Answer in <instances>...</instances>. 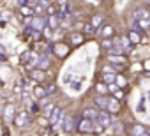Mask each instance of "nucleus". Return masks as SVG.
Instances as JSON below:
<instances>
[{
  "label": "nucleus",
  "instance_id": "1a4fd4ad",
  "mask_svg": "<svg viewBox=\"0 0 150 136\" xmlns=\"http://www.w3.org/2000/svg\"><path fill=\"white\" fill-rule=\"evenodd\" d=\"M48 65H50V58L46 57V55H42L39 60H37V64H35V67H37V69H48Z\"/></svg>",
  "mask_w": 150,
  "mask_h": 136
},
{
  "label": "nucleus",
  "instance_id": "a878e982",
  "mask_svg": "<svg viewBox=\"0 0 150 136\" xmlns=\"http://www.w3.org/2000/svg\"><path fill=\"white\" fill-rule=\"evenodd\" d=\"M110 62H117V64H124V58L118 55H110Z\"/></svg>",
  "mask_w": 150,
  "mask_h": 136
},
{
  "label": "nucleus",
  "instance_id": "dca6fc26",
  "mask_svg": "<svg viewBox=\"0 0 150 136\" xmlns=\"http://www.w3.org/2000/svg\"><path fill=\"white\" fill-rule=\"evenodd\" d=\"M71 42H72L74 46L81 44V42H83V35H81V34H72V35H71Z\"/></svg>",
  "mask_w": 150,
  "mask_h": 136
},
{
  "label": "nucleus",
  "instance_id": "20e7f679",
  "mask_svg": "<svg viewBox=\"0 0 150 136\" xmlns=\"http://www.w3.org/2000/svg\"><path fill=\"white\" fill-rule=\"evenodd\" d=\"M60 115H62V110L60 108H57V106H53V110H51V113H50V125H58V120H60Z\"/></svg>",
  "mask_w": 150,
  "mask_h": 136
},
{
  "label": "nucleus",
  "instance_id": "393cba45",
  "mask_svg": "<svg viewBox=\"0 0 150 136\" xmlns=\"http://www.w3.org/2000/svg\"><path fill=\"white\" fill-rule=\"evenodd\" d=\"M30 57H32V51H25V53H23V55L20 57V60H21V62L25 64V62H28V60H30Z\"/></svg>",
  "mask_w": 150,
  "mask_h": 136
},
{
  "label": "nucleus",
  "instance_id": "39448f33",
  "mask_svg": "<svg viewBox=\"0 0 150 136\" xmlns=\"http://www.w3.org/2000/svg\"><path fill=\"white\" fill-rule=\"evenodd\" d=\"M60 125H62V129H64L65 132H71V131H74V118L69 117V115H65Z\"/></svg>",
  "mask_w": 150,
  "mask_h": 136
},
{
  "label": "nucleus",
  "instance_id": "6ab92c4d",
  "mask_svg": "<svg viewBox=\"0 0 150 136\" xmlns=\"http://www.w3.org/2000/svg\"><path fill=\"white\" fill-rule=\"evenodd\" d=\"M103 37H110V35H113V27H110V25H106L104 28H103Z\"/></svg>",
  "mask_w": 150,
  "mask_h": 136
},
{
  "label": "nucleus",
  "instance_id": "a19ab883",
  "mask_svg": "<svg viewBox=\"0 0 150 136\" xmlns=\"http://www.w3.org/2000/svg\"><path fill=\"white\" fill-rule=\"evenodd\" d=\"M145 65H146V69H150V60H148V62H146Z\"/></svg>",
  "mask_w": 150,
  "mask_h": 136
},
{
  "label": "nucleus",
  "instance_id": "79ce46f5",
  "mask_svg": "<svg viewBox=\"0 0 150 136\" xmlns=\"http://www.w3.org/2000/svg\"><path fill=\"white\" fill-rule=\"evenodd\" d=\"M148 97H150V90H148Z\"/></svg>",
  "mask_w": 150,
  "mask_h": 136
},
{
  "label": "nucleus",
  "instance_id": "4c0bfd02",
  "mask_svg": "<svg viewBox=\"0 0 150 136\" xmlns=\"http://www.w3.org/2000/svg\"><path fill=\"white\" fill-rule=\"evenodd\" d=\"M55 11H57L55 7H48V14H55Z\"/></svg>",
  "mask_w": 150,
  "mask_h": 136
},
{
  "label": "nucleus",
  "instance_id": "f03ea898",
  "mask_svg": "<svg viewBox=\"0 0 150 136\" xmlns=\"http://www.w3.org/2000/svg\"><path fill=\"white\" fill-rule=\"evenodd\" d=\"M94 120H97V122H99V124H101L104 129H106V127H110V125H111V122H113V120H111V115H110V111H106V110H101V111H97V117H96Z\"/></svg>",
  "mask_w": 150,
  "mask_h": 136
},
{
  "label": "nucleus",
  "instance_id": "473e14b6",
  "mask_svg": "<svg viewBox=\"0 0 150 136\" xmlns=\"http://www.w3.org/2000/svg\"><path fill=\"white\" fill-rule=\"evenodd\" d=\"M30 110H32V113H39V104H37V103H34V104L30 106Z\"/></svg>",
  "mask_w": 150,
  "mask_h": 136
},
{
  "label": "nucleus",
  "instance_id": "f3484780",
  "mask_svg": "<svg viewBox=\"0 0 150 136\" xmlns=\"http://www.w3.org/2000/svg\"><path fill=\"white\" fill-rule=\"evenodd\" d=\"M103 80H104V83H113L115 81V73H103Z\"/></svg>",
  "mask_w": 150,
  "mask_h": 136
},
{
  "label": "nucleus",
  "instance_id": "ddd939ff",
  "mask_svg": "<svg viewBox=\"0 0 150 136\" xmlns=\"http://www.w3.org/2000/svg\"><path fill=\"white\" fill-rule=\"evenodd\" d=\"M97 111H99V110H94V108H85V110H83V117H87V118H92V120H94V118L97 117Z\"/></svg>",
  "mask_w": 150,
  "mask_h": 136
},
{
  "label": "nucleus",
  "instance_id": "f704fd0d",
  "mask_svg": "<svg viewBox=\"0 0 150 136\" xmlns=\"http://www.w3.org/2000/svg\"><path fill=\"white\" fill-rule=\"evenodd\" d=\"M39 124H41L42 127H46V125L50 124V120H46V118H39Z\"/></svg>",
  "mask_w": 150,
  "mask_h": 136
},
{
  "label": "nucleus",
  "instance_id": "c9c22d12",
  "mask_svg": "<svg viewBox=\"0 0 150 136\" xmlns=\"http://www.w3.org/2000/svg\"><path fill=\"white\" fill-rule=\"evenodd\" d=\"M115 99H118V101H120V99H124V94L117 90V94H115Z\"/></svg>",
  "mask_w": 150,
  "mask_h": 136
},
{
  "label": "nucleus",
  "instance_id": "a211bd4d",
  "mask_svg": "<svg viewBox=\"0 0 150 136\" xmlns=\"http://www.w3.org/2000/svg\"><path fill=\"white\" fill-rule=\"evenodd\" d=\"M55 51H57V55H58V57H64V55L67 53V48H65V46H62V44H57V46H55Z\"/></svg>",
  "mask_w": 150,
  "mask_h": 136
},
{
  "label": "nucleus",
  "instance_id": "4468645a",
  "mask_svg": "<svg viewBox=\"0 0 150 136\" xmlns=\"http://www.w3.org/2000/svg\"><path fill=\"white\" fill-rule=\"evenodd\" d=\"M48 27H50V28H57V27H58V16H57V14H50Z\"/></svg>",
  "mask_w": 150,
  "mask_h": 136
},
{
  "label": "nucleus",
  "instance_id": "f8f14e48",
  "mask_svg": "<svg viewBox=\"0 0 150 136\" xmlns=\"http://www.w3.org/2000/svg\"><path fill=\"white\" fill-rule=\"evenodd\" d=\"M34 96H35L37 99H41V97H44V96H48V92H46V89H44V87H41V85H37V87H34Z\"/></svg>",
  "mask_w": 150,
  "mask_h": 136
},
{
  "label": "nucleus",
  "instance_id": "4be33fe9",
  "mask_svg": "<svg viewBox=\"0 0 150 136\" xmlns=\"http://www.w3.org/2000/svg\"><path fill=\"white\" fill-rule=\"evenodd\" d=\"M132 134H146V131H145L143 125H134L132 127Z\"/></svg>",
  "mask_w": 150,
  "mask_h": 136
},
{
  "label": "nucleus",
  "instance_id": "9d476101",
  "mask_svg": "<svg viewBox=\"0 0 150 136\" xmlns=\"http://www.w3.org/2000/svg\"><path fill=\"white\" fill-rule=\"evenodd\" d=\"M94 103H96V106H99V110H106V106H108V97L97 96V97L94 99Z\"/></svg>",
  "mask_w": 150,
  "mask_h": 136
},
{
  "label": "nucleus",
  "instance_id": "423d86ee",
  "mask_svg": "<svg viewBox=\"0 0 150 136\" xmlns=\"http://www.w3.org/2000/svg\"><path fill=\"white\" fill-rule=\"evenodd\" d=\"M13 118H14V106L7 104L4 108V120H6V124H9V122H13Z\"/></svg>",
  "mask_w": 150,
  "mask_h": 136
},
{
  "label": "nucleus",
  "instance_id": "0eeeda50",
  "mask_svg": "<svg viewBox=\"0 0 150 136\" xmlns=\"http://www.w3.org/2000/svg\"><path fill=\"white\" fill-rule=\"evenodd\" d=\"M106 111H110V113H118V111H120V104H118V99H108V106H106Z\"/></svg>",
  "mask_w": 150,
  "mask_h": 136
},
{
  "label": "nucleus",
  "instance_id": "2f4dec72",
  "mask_svg": "<svg viewBox=\"0 0 150 136\" xmlns=\"http://www.w3.org/2000/svg\"><path fill=\"white\" fill-rule=\"evenodd\" d=\"M94 30H96V27H94V25H85V32H87V34H92Z\"/></svg>",
  "mask_w": 150,
  "mask_h": 136
},
{
  "label": "nucleus",
  "instance_id": "b1692460",
  "mask_svg": "<svg viewBox=\"0 0 150 136\" xmlns=\"http://www.w3.org/2000/svg\"><path fill=\"white\" fill-rule=\"evenodd\" d=\"M113 44H115V41H113V39H108V37H104V41H103V48L110 50V48H111Z\"/></svg>",
  "mask_w": 150,
  "mask_h": 136
},
{
  "label": "nucleus",
  "instance_id": "f257e3e1",
  "mask_svg": "<svg viewBox=\"0 0 150 136\" xmlns=\"http://www.w3.org/2000/svg\"><path fill=\"white\" fill-rule=\"evenodd\" d=\"M13 120H14V124H16L18 127H28V125L32 124V117H30L27 111H18Z\"/></svg>",
  "mask_w": 150,
  "mask_h": 136
},
{
  "label": "nucleus",
  "instance_id": "5701e85b",
  "mask_svg": "<svg viewBox=\"0 0 150 136\" xmlns=\"http://www.w3.org/2000/svg\"><path fill=\"white\" fill-rule=\"evenodd\" d=\"M101 23H103V16L101 14H97V16H94V20H92V25L97 28V27H101Z\"/></svg>",
  "mask_w": 150,
  "mask_h": 136
},
{
  "label": "nucleus",
  "instance_id": "37998d69",
  "mask_svg": "<svg viewBox=\"0 0 150 136\" xmlns=\"http://www.w3.org/2000/svg\"><path fill=\"white\" fill-rule=\"evenodd\" d=\"M146 132H148V134H150V131H146Z\"/></svg>",
  "mask_w": 150,
  "mask_h": 136
},
{
  "label": "nucleus",
  "instance_id": "c85d7f7f",
  "mask_svg": "<svg viewBox=\"0 0 150 136\" xmlns=\"http://www.w3.org/2000/svg\"><path fill=\"white\" fill-rule=\"evenodd\" d=\"M55 90H57V87H55V85H53V83H50V85H48V87H46V92H48V94H53V92H55Z\"/></svg>",
  "mask_w": 150,
  "mask_h": 136
},
{
  "label": "nucleus",
  "instance_id": "7ed1b4c3",
  "mask_svg": "<svg viewBox=\"0 0 150 136\" xmlns=\"http://www.w3.org/2000/svg\"><path fill=\"white\" fill-rule=\"evenodd\" d=\"M92 125H94L92 118L83 117V120L78 122V131H80V132H92Z\"/></svg>",
  "mask_w": 150,
  "mask_h": 136
},
{
  "label": "nucleus",
  "instance_id": "9b49d317",
  "mask_svg": "<svg viewBox=\"0 0 150 136\" xmlns=\"http://www.w3.org/2000/svg\"><path fill=\"white\" fill-rule=\"evenodd\" d=\"M30 76H32V80L42 81V80H44V71H42V69H32V71H30Z\"/></svg>",
  "mask_w": 150,
  "mask_h": 136
},
{
  "label": "nucleus",
  "instance_id": "e433bc0d",
  "mask_svg": "<svg viewBox=\"0 0 150 136\" xmlns=\"http://www.w3.org/2000/svg\"><path fill=\"white\" fill-rule=\"evenodd\" d=\"M42 11H44V9H42V7H41V6H37V7H35V14H41V13H42Z\"/></svg>",
  "mask_w": 150,
  "mask_h": 136
},
{
  "label": "nucleus",
  "instance_id": "ea45409f",
  "mask_svg": "<svg viewBox=\"0 0 150 136\" xmlns=\"http://www.w3.org/2000/svg\"><path fill=\"white\" fill-rule=\"evenodd\" d=\"M0 53H6V48H4L2 44H0Z\"/></svg>",
  "mask_w": 150,
  "mask_h": 136
},
{
  "label": "nucleus",
  "instance_id": "58836bf2",
  "mask_svg": "<svg viewBox=\"0 0 150 136\" xmlns=\"http://www.w3.org/2000/svg\"><path fill=\"white\" fill-rule=\"evenodd\" d=\"M138 111H139V113H145V106H143V104H139V106H138Z\"/></svg>",
  "mask_w": 150,
  "mask_h": 136
},
{
  "label": "nucleus",
  "instance_id": "412c9836",
  "mask_svg": "<svg viewBox=\"0 0 150 136\" xmlns=\"http://www.w3.org/2000/svg\"><path fill=\"white\" fill-rule=\"evenodd\" d=\"M96 90H97L99 94H106V92H108V85H106V83H97Z\"/></svg>",
  "mask_w": 150,
  "mask_h": 136
},
{
  "label": "nucleus",
  "instance_id": "6e6552de",
  "mask_svg": "<svg viewBox=\"0 0 150 136\" xmlns=\"http://www.w3.org/2000/svg\"><path fill=\"white\" fill-rule=\"evenodd\" d=\"M44 27H46V20H44V18H39V16H37V18L32 20V28H34V30H39V32H41Z\"/></svg>",
  "mask_w": 150,
  "mask_h": 136
},
{
  "label": "nucleus",
  "instance_id": "2eb2a0df",
  "mask_svg": "<svg viewBox=\"0 0 150 136\" xmlns=\"http://www.w3.org/2000/svg\"><path fill=\"white\" fill-rule=\"evenodd\" d=\"M129 41H131V44H138L141 39H139V32H136V30H131V34H129Z\"/></svg>",
  "mask_w": 150,
  "mask_h": 136
},
{
  "label": "nucleus",
  "instance_id": "bb28decb",
  "mask_svg": "<svg viewBox=\"0 0 150 136\" xmlns=\"http://www.w3.org/2000/svg\"><path fill=\"white\" fill-rule=\"evenodd\" d=\"M111 125H113L115 132H122V131H124V127H122V122H111Z\"/></svg>",
  "mask_w": 150,
  "mask_h": 136
},
{
  "label": "nucleus",
  "instance_id": "c756f323",
  "mask_svg": "<svg viewBox=\"0 0 150 136\" xmlns=\"http://www.w3.org/2000/svg\"><path fill=\"white\" fill-rule=\"evenodd\" d=\"M51 110H53V106H51V104H46V106H44V115H46V117H50Z\"/></svg>",
  "mask_w": 150,
  "mask_h": 136
},
{
  "label": "nucleus",
  "instance_id": "72a5a7b5",
  "mask_svg": "<svg viewBox=\"0 0 150 136\" xmlns=\"http://www.w3.org/2000/svg\"><path fill=\"white\" fill-rule=\"evenodd\" d=\"M108 90L110 92H117V85L115 83H108Z\"/></svg>",
  "mask_w": 150,
  "mask_h": 136
},
{
  "label": "nucleus",
  "instance_id": "aec40b11",
  "mask_svg": "<svg viewBox=\"0 0 150 136\" xmlns=\"http://www.w3.org/2000/svg\"><path fill=\"white\" fill-rule=\"evenodd\" d=\"M115 81H117V83H115L117 87H125V85H127L125 78H124V76H120V74H118V76H115Z\"/></svg>",
  "mask_w": 150,
  "mask_h": 136
},
{
  "label": "nucleus",
  "instance_id": "7c9ffc66",
  "mask_svg": "<svg viewBox=\"0 0 150 136\" xmlns=\"http://www.w3.org/2000/svg\"><path fill=\"white\" fill-rule=\"evenodd\" d=\"M21 13H23L25 16H30V14H32L34 11H32V9H28V7H21Z\"/></svg>",
  "mask_w": 150,
  "mask_h": 136
},
{
  "label": "nucleus",
  "instance_id": "cd10ccee",
  "mask_svg": "<svg viewBox=\"0 0 150 136\" xmlns=\"http://www.w3.org/2000/svg\"><path fill=\"white\" fill-rule=\"evenodd\" d=\"M42 34H44L46 39H50V37H51V28H50V27H44V28H42Z\"/></svg>",
  "mask_w": 150,
  "mask_h": 136
}]
</instances>
